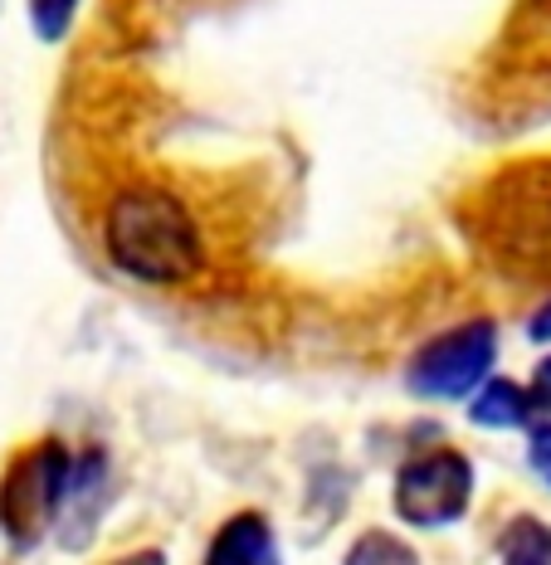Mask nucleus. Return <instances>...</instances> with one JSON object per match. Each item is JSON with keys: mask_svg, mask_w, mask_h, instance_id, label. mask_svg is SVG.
<instances>
[{"mask_svg": "<svg viewBox=\"0 0 551 565\" xmlns=\"http://www.w3.org/2000/svg\"><path fill=\"white\" fill-rule=\"evenodd\" d=\"M342 565H420V551L410 546L405 536L385 532V526H371V532H361L347 546Z\"/></svg>", "mask_w": 551, "mask_h": 565, "instance_id": "nucleus-9", "label": "nucleus"}, {"mask_svg": "<svg viewBox=\"0 0 551 565\" xmlns=\"http://www.w3.org/2000/svg\"><path fill=\"white\" fill-rule=\"evenodd\" d=\"M468 239L518 278H551V161H508L468 195Z\"/></svg>", "mask_w": 551, "mask_h": 565, "instance_id": "nucleus-2", "label": "nucleus"}, {"mask_svg": "<svg viewBox=\"0 0 551 565\" xmlns=\"http://www.w3.org/2000/svg\"><path fill=\"white\" fill-rule=\"evenodd\" d=\"M468 419L478 429H532L537 419H551V399L537 385L508 381V375H488L474 395H468Z\"/></svg>", "mask_w": 551, "mask_h": 565, "instance_id": "nucleus-6", "label": "nucleus"}, {"mask_svg": "<svg viewBox=\"0 0 551 565\" xmlns=\"http://www.w3.org/2000/svg\"><path fill=\"white\" fill-rule=\"evenodd\" d=\"M542 15H547V30H551V0H547V10H542Z\"/></svg>", "mask_w": 551, "mask_h": 565, "instance_id": "nucleus-15", "label": "nucleus"}, {"mask_svg": "<svg viewBox=\"0 0 551 565\" xmlns=\"http://www.w3.org/2000/svg\"><path fill=\"white\" fill-rule=\"evenodd\" d=\"M527 337H532L537 347H547V341H551V298L532 312V322H527Z\"/></svg>", "mask_w": 551, "mask_h": 565, "instance_id": "nucleus-13", "label": "nucleus"}, {"mask_svg": "<svg viewBox=\"0 0 551 565\" xmlns=\"http://www.w3.org/2000/svg\"><path fill=\"white\" fill-rule=\"evenodd\" d=\"M498 565H551V526L532 512H518L498 536Z\"/></svg>", "mask_w": 551, "mask_h": 565, "instance_id": "nucleus-8", "label": "nucleus"}, {"mask_svg": "<svg viewBox=\"0 0 551 565\" xmlns=\"http://www.w3.org/2000/svg\"><path fill=\"white\" fill-rule=\"evenodd\" d=\"M103 254L142 288H186L205 268V239L191 205L157 181L123 185L103 205Z\"/></svg>", "mask_w": 551, "mask_h": 565, "instance_id": "nucleus-1", "label": "nucleus"}, {"mask_svg": "<svg viewBox=\"0 0 551 565\" xmlns=\"http://www.w3.org/2000/svg\"><path fill=\"white\" fill-rule=\"evenodd\" d=\"M474 463L468 454L435 444V449L410 454L395 468V488H391V508L405 526L415 532H444V526L464 522V512L474 508Z\"/></svg>", "mask_w": 551, "mask_h": 565, "instance_id": "nucleus-4", "label": "nucleus"}, {"mask_svg": "<svg viewBox=\"0 0 551 565\" xmlns=\"http://www.w3.org/2000/svg\"><path fill=\"white\" fill-rule=\"evenodd\" d=\"M74 492V449L54 434L20 444L0 468V536L15 551H34L64 522Z\"/></svg>", "mask_w": 551, "mask_h": 565, "instance_id": "nucleus-3", "label": "nucleus"}, {"mask_svg": "<svg viewBox=\"0 0 551 565\" xmlns=\"http://www.w3.org/2000/svg\"><path fill=\"white\" fill-rule=\"evenodd\" d=\"M201 565H284L274 522L254 508L225 516V522L215 526V536H210Z\"/></svg>", "mask_w": 551, "mask_h": 565, "instance_id": "nucleus-7", "label": "nucleus"}, {"mask_svg": "<svg viewBox=\"0 0 551 565\" xmlns=\"http://www.w3.org/2000/svg\"><path fill=\"white\" fill-rule=\"evenodd\" d=\"M532 385H537V391H542V395L551 399V356L542 361V366H537V375H532Z\"/></svg>", "mask_w": 551, "mask_h": 565, "instance_id": "nucleus-14", "label": "nucleus"}, {"mask_svg": "<svg viewBox=\"0 0 551 565\" xmlns=\"http://www.w3.org/2000/svg\"><path fill=\"white\" fill-rule=\"evenodd\" d=\"M108 565H171V561H167V551L161 546H137V551H127V556H117Z\"/></svg>", "mask_w": 551, "mask_h": 565, "instance_id": "nucleus-12", "label": "nucleus"}, {"mask_svg": "<svg viewBox=\"0 0 551 565\" xmlns=\"http://www.w3.org/2000/svg\"><path fill=\"white\" fill-rule=\"evenodd\" d=\"M78 6H84V0H25L34 40L40 44L68 40V30H74V20H78Z\"/></svg>", "mask_w": 551, "mask_h": 565, "instance_id": "nucleus-10", "label": "nucleus"}, {"mask_svg": "<svg viewBox=\"0 0 551 565\" xmlns=\"http://www.w3.org/2000/svg\"><path fill=\"white\" fill-rule=\"evenodd\" d=\"M498 366V322L464 317L410 356L405 385L420 399H468Z\"/></svg>", "mask_w": 551, "mask_h": 565, "instance_id": "nucleus-5", "label": "nucleus"}, {"mask_svg": "<svg viewBox=\"0 0 551 565\" xmlns=\"http://www.w3.org/2000/svg\"><path fill=\"white\" fill-rule=\"evenodd\" d=\"M527 468L551 488V419H537L527 429Z\"/></svg>", "mask_w": 551, "mask_h": 565, "instance_id": "nucleus-11", "label": "nucleus"}]
</instances>
